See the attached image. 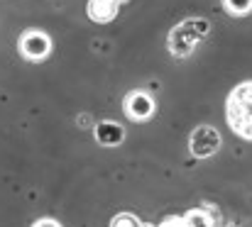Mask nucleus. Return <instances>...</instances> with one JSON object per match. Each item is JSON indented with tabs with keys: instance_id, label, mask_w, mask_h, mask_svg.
Segmentation results:
<instances>
[{
	"instance_id": "nucleus-1",
	"label": "nucleus",
	"mask_w": 252,
	"mask_h": 227,
	"mask_svg": "<svg viewBox=\"0 0 252 227\" xmlns=\"http://www.w3.org/2000/svg\"><path fill=\"white\" fill-rule=\"evenodd\" d=\"M225 120L230 130L252 142V81L238 83L225 100Z\"/></svg>"
},
{
	"instance_id": "nucleus-2",
	"label": "nucleus",
	"mask_w": 252,
	"mask_h": 227,
	"mask_svg": "<svg viewBox=\"0 0 252 227\" xmlns=\"http://www.w3.org/2000/svg\"><path fill=\"white\" fill-rule=\"evenodd\" d=\"M208 29H211V25L203 17L184 20L181 25H176L169 32V52L174 57H189L196 49V44L208 37Z\"/></svg>"
},
{
	"instance_id": "nucleus-3",
	"label": "nucleus",
	"mask_w": 252,
	"mask_h": 227,
	"mask_svg": "<svg viewBox=\"0 0 252 227\" xmlns=\"http://www.w3.org/2000/svg\"><path fill=\"white\" fill-rule=\"evenodd\" d=\"M17 49L30 61H42L52 54V37L42 29H27L17 39Z\"/></svg>"
},
{
	"instance_id": "nucleus-4",
	"label": "nucleus",
	"mask_w": 252,
	"mask_h": 227,
	"mask_svg": "<svg viewBox=\"0 0 252 227\" xmlns=\"http://www.w3.org/2000/svg\"><path fill=\"white\" fill-rule=\"evenodd\" d=\"M220 144H223V137H220V132H218L216 127H211V125H198V127L191 132V137H189V149H191V154H193L196 159H208V156H213L216 151L220 149Z\"/></svg>"
},
{
	"instance_id": "nucleus-5",
	"label": "nucleus",
	"mask_w": 252,
	"mask_h": 227,
	"mask_svg": "<svg viewBox=\"0 0 252 227\" xmlns=\"http://www.w3.org/2000/svg\"><path fill=\"white\" fill-rule=\"evenodd\" d=\"M125 115L135 122H145L155 115V98L145 90H132L125 98Z\"/></svg>"
},
{
	"instance_id": "nucleus-6",
	"label": "nucleus",
	"mask_w": 252,
	"mask_h": 227,
	"mask_svg": "<svg viewBox=\"0 0 252 227\" xmlns=\"http://www.w3.org/2000/svg\"><path fill=\"white\" fill-rule=\"evenodd\" d=\"M184 220V227H216V220H218V213L211 208V203H203L198 208H191L181 215Z\"/></svg>"
},
{
	"instance_id": "nucleus-7",
	"label": "nucleus",
	"mask_w": 252,
	"mask_h": 227,
	"mask_svg": "<svg viewBox=\"0 0 252 227\" xmlns=\"http://www.w3.org/2000/svg\"><path fill=\"white\" fill-rule=\"evenodd\" d=\"M93 135H95L98 144H103V147H118V144L125 140V130H123L118 122H113V120L98 122L95 130H93Z\"/></svg>"
},
{
	"instance_id": "nucleus-8",
	"label": "nucleus",
	"mask_w": 252,
	"mask_h": 227,
	"mask_svg": "<svg viewBox=\"0 0 252 227\" xmlns=\"http://www.w3.org/2000/svg\"><path fill=\"white\" fill-rule=\"evenodd\" d=\"M118 10H120V7L113 5V2H108V0H88V5H86L88 17H91L93 22H98V25H105V22L115 20Z\"/></svg>"
},
{
	"instance_id": "nucleus-9",
	"label": "nucleus",
	"mask_w": 252,
	"mask_h": 227,
	"mask_svg": "<svg viewBox=\"0 0 252 227\" xmlns=\"http://www.w3.org/2000/svg\"><path fill=\"white\" fill-rule=\"evenodd\" d=\"M223 7L233 17H245L252 12V0H223Z\"/></svg>"
},
{
	"instance_id": "nucleus-10",
	"label": "nucleus",
	"mask_w": 252,
	"mask_h": 227,
	"mask_svg": "<svg viewBox=\"0 0 252 227\" xmlns=\"http://www.w3.org/2000/svg\"><path fill=\"white\" fill-rule=\"evenodd\" d=\"M110 227H147V223H142L137 215L132 213H118L113 220H110Z\"/></svg>"
},
{
	"instance_id": "nucleus-11",
	"label": "nucleus",
	"mask_w": 252,
	"mask_h": 227,
	"mask_svg": "<svg viewBox=\"0 0 252 227\" xmlns=\"http://www.w3.org/2000/svg\"><path fill=\"white\" fill-rule=\"evenodd\" d=\"M155 227H184V220H181V215H167L159 225Z\"/></svg>"
},
{
	"instance_id": "nucleus-12",
	"label": "nucleus",
	"mask_w": 252,
	"mask_h": 227,
	"mask_svg": "<svg viewBox=\"0 0 252 227\" xmlns=\"http://www.w3.org/2000/svg\"><path fill=\"white\" fill-rule=\"evenodd\" d=\"M32 227H62V223H57L54 218H39Z\"/></svg>"
},
{
	"instance_id": "nucleus-13",
	"label": "nucleus",
	"mask_w": 252,
	"mask_h": 227,
	"mask_svg": "<svg viewBox=\"0 0 252 227\" xmlns=\"http://www.w3.org/2000/svg\"><path fill=\"white\" fill-rule=\"evenodd\" d=\"M108 2H113V5H118V7H120V5H123V2H127V0H108Z\"/></svg>"
}]
</instances>
